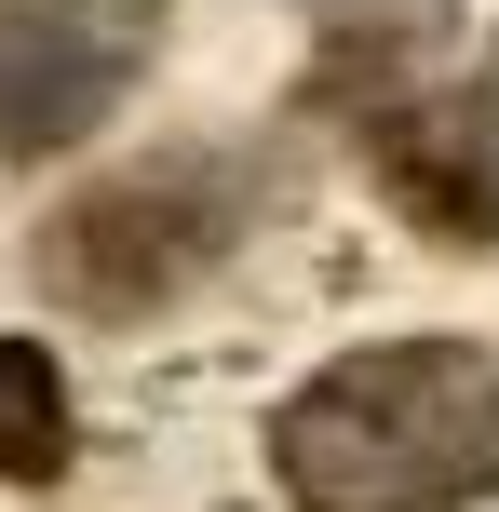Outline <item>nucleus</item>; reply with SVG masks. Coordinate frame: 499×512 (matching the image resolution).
<instances>
[{
	"instance_id": "f257e3e1",
	"label": "nucleus",
	"mask_w": 499,
	"mask_h": 512,
	"mask_svg": "<svg viewBox=\"0 0 499 512\" xmlns=\"http://www.w3.org/2000/svg\"><path fill=\"white\" fill-rule=\"evenodd\" d=\"M284 512H473L499 486V351L486 337H365L270 405Z\"/></svg>"
},
{
	"instance_id": "f03ea898",
	"label": "nucleus",
	"mask_w": 499,
	"mask_h": 512,
	"mask_svg": "<svg viewBox=\"0 0 499 512\" xmlns=\"http://www.w3.org/2000/svg\"><path fill=\"white\" fill-rule=\"evenodd\" d=\"M257 230V162L189 135V149L108 162L68 203L27 230V270L41 297H68L81 324H135V310H176L203 270H230V243Z\"/></svg>"
},
{
	"instance_id": "7ed1b4c3",
	"label": "nucleus",
	"mask_w": 499,
	"mask_h": 512,
	"mask_svg": "<svg viewBox=\"0 0 499 512\" xmlns=\"http://www.w3.org/2000/svg\"><path fill=\"white\" fill-rule=\"evenodd\" d=\"M176 0H0V162H68L135 95Z\"/></svg>"
},
{
	"instance_id": "20e7f679",
	"label": "nucleus",
	"mask_w": 499,
	"mask_h": 512,
	"mask_svg": "<svg viewBox=\"0 0 499 512\" xmlns=\"http://www.w3.org/2000/svg\"><path fill=\"white\" fill-rule=\"evenodd\" d=\"M351 135H365L378 203H392L432 256H486L499 243V81L486 68L473 81H459V68L405 81V95L351 108Z\"/></svg>"
},
{
	"instance_id": "39448f33",
	"label": "nucleus",
	"mask_w": 499,
	"mask_h": 512,
	"mask_svg": "<svg viewBox=\"0 0 499 512\" xmlns=\"http://www.w3.org/2000/svg\"><path fill=\"white\" fill-rule=\"evenodd\" d=\"M81 418H68V364L41 351V337H0V486L41 499L54 472H68Z\"/></svg>"
}]
</instances>
